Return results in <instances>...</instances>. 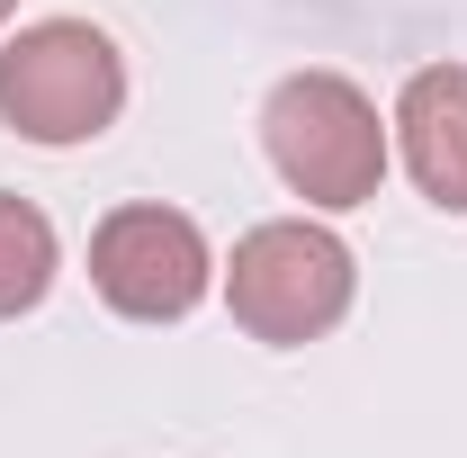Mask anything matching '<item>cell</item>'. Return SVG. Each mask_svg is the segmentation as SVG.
Instances as JSON below:
<instances>
[{
    "mask_svg": "<svg viewBox=\"0 0 467 458\" xmlns=\"http://www.w3.org/2000/svg\"><path fill=\"white\" fill-rule=\"evenodd\" d=\"M9 9H18V0H0V18H9Z\"/></svg>",
    "mask_w": 467,
    "mask_h": 458,
    "instance_id": "7",
    "label": "cell"
},
{
    "mask_svg": "<svg viewBox=\"0 0 467 458\" xmlns=\"http://www.w3.org/2000/svg\"><path fill=\"white\" fill-rule=\"evenodd\" d=\"M225 306L252 342H315L350 315V243L333 225H306V216H279V225H252L234 243L225 270Z\"/></svg>",
    "mask_w": 467,
    "mask_h": 458,
    "instance_id": "3",
    "label": "cell"
},
{
    "mask_svg": "<svg viewBox=\"0 0 467 458\" xmlns=\"http://www.w3.org/2000/svg\"><path fill=\"white\" fill-rule=\"evenodd\" d=\"M46 287H55V225H46L27 198L0 189V324L27 315Z\"/></svg>",
    "mask_w": 467,
    "mask_h": 458,
    "instance_id": "6",
    "label": "cell"
},
{
    "mask_svg": "<svg viewBox=\"0 0 467 458\" xmlns=\"http://www.w3.org/2000/svg\"><path fill=\"white\" fill-rule=\"evenodd\" d=\"M126 109V63L90 18H36L0 46V117L27 144H90Z\"/></svg>",
    "mask_w": 467,
    "mask_h": 458,
    "instance_id": "2",
    "label": "cell"
},
{
    "mask_svg": "<svg viewBox=\"0 0 467 458\" xmlns=\"http://www.w3.org/2000/svg\"><path fill=\"white\" fill-rule=\"evenodd\" d=\"M396 144L431 207L467 216V63H422L396 99Z\"/></svg>",
    "mask_w": 467,
    "mask_h": 458,
    "instance_id": "5",
    "label": "cell"
},
{
    "mask_svg": "<svg viewBox=\"0 0 467 458\" xmlns=\"http://www.w3.org/2000/svg\"><path fill=\"white\" fill-rule=\"evenodd\" d=\"M216 279L207 234L180 207H117L109 225L90 234V287L135 324H180Z\"/></svg>",
    "mask_w": 467,
    "mask_h": 458,
    "instance_id": "4",
    "label": "cell"
},
{
    "mask_svg": "<svg viewBox=\"0 0 467 458\" xmlns=\"http://www.w3.org/2000/svg\"><path fill=\"white\" fill-rule=\"evenodd\" d=\"M261 144L306 207H368L387 180V126L342 72H288L261 109Z\"/></svg>",
    "mask_w": 467,
    "mask_h": 458,
    "instance_id": "1",
    "label": "cell"
}]
</instances>
